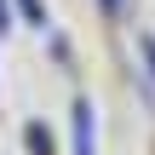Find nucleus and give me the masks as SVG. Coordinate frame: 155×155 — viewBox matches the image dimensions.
Here are the masks:
<instances>
[{"mask_svg": "<svg viewBox=\"0 0 155 155\" xmlns=\"http://www.w3.org/2000/svg\"><path fill=\"white\" fill-rule=\"evenodd\" d=\"M0 29H6V0H0Z\"/></svg>", "mask_w": 155, "mask_h": 155, "instance_id": "nucleus-1", "label": "nucleus"}]
</instances>
